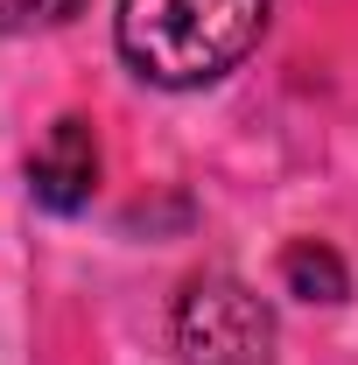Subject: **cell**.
I'll return each mask as SVG.
<instances>
[{"label":"cell","instance_id":"1","mask_svg":"<svg viewBox=\"0 0 358 365\" xmlns=\"http://www.w3.org/2000/svg\"><path fill=\"white\" fill-rule=\"evenodd\" d=\"M274 0H120V56L148 85L197 91L218 85L260 43Z\"/></svg>","mask_w":358,"mask_h":365},{"label":"cell","instance_id":"2","mask_svg":"<svg viewBox=\"0 0 358 365\" xmlns=\"http://www.w3.org/2000/svg\"><path fill=\"white\" fill-rule=\"evenodd\" d=\"M274 344V309L239 274H197L176 302L183 365H260Z\"/></svg>","mask_w":358,"mask_h":365},{"label":"cell","instance_id":"3","mask_svg":"<svg viewBox=\"0 0 358 365\" xmlns=\"http://www.w3.org/2000/svg\"><path fill=\"white\" fill-rule=\"evenodd\" d=\"M98 190V140L85 120H56L49 140L29 155V197L43 211H85Z\"/></svg>","mask_w":358,"mask_h":365},{"label":"cell","instance_id":"4","mask_svg":"<svg viewBox=\"0 0 358 365\" xmlns=\"http://www.w3.org/2000/svg\"><path fill=\"white\" fill-rule=\"evenodd\" d=\"M281 281H288V295H302V302H344V295H352V274H344V260H337L323 239H295V246L281 253Z\"/></svg>","mask_w":358,"mask_h":365},{"label":"cell","instance_id":"5","mask_svg":"<svg viewBox=\"0 0 358 365\" xmlns=\"http://www.w3.org/2000/svg\"><path fill=\"white\" fill-rule=\"evenodd\" d=\"M85 0H0V36H21V29H49V21H71Z\"/></svg>","mask_w":358,"mask_h":365}]
</instances>
